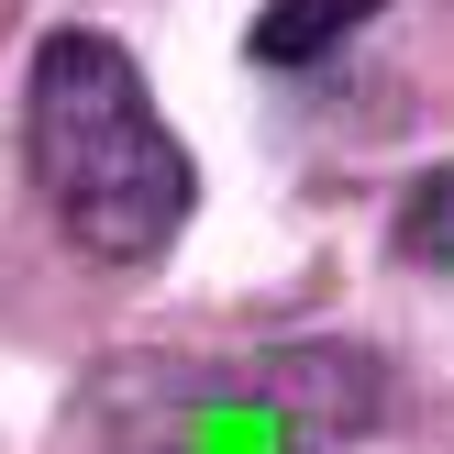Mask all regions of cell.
I'll list each match as a JSON object with an SVG mask.
<instances>
[{
  "label": "cell",
  "instance_id": "cell-1",
  "mask_svg": "<svg viewBox=\"0 0 454 454\" xmlns=\"http://www.w3.org/2000/svg\"><path fill=\"white\" fill-rule=\"evenodd\" d=\"M22 177L100 266H155L200 211V167L167 133L145 67L89 22H56L22 67Z\"/></svg>",
  "mask_w": 454,
  "mask_h": 454
},
{
  "label": "cell",
  "instance_id": "cell-2",
  "mask_svg": "<svg viewBox=\"0 0 454 454\" xmlns=\"http://www.w3.org/2000/svg\"><path fill=\"white\" fill-rule=\"evenodd\" d=\"M111 454H344L388 421V366L366 344H266L211 366H111L100 377Z\"/></svg>",
  "mask_w": 454,
  "mask_h": 454
},
{
  "label": "cell",
  "instance_id": "cell-3",
  "mask_svg": "<svg viewBox=\"0 0 454 454\" xmlns=\"http://www.w3.org/2000/svg\"><path fill=\"white\" fill-rule=\"evenodd\" d=\"M388 0H266L255 12V67H322L333 44H355Z\"/></svg>",
  "mask_w": 454,
  "mask_h": 454
},
{
  "label": "cell",
  "instance_id": "cell-4",
  "mask_svg": "<svg viewBox=\"0 0 454 454\" xmlns=\"http://www.w3.org/2000/svg\"><path fill=\"white\" fill-rule=\"evenodd\" d=\"M399 255H411V266H443V278H454V167L411 177V200H399Z\"/></svg>",
  "mask_w": 454,
  "mask_h": 454
}]
</instances>
